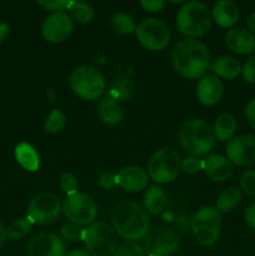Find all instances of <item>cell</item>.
<instances>
[{"label":"cell","mask_w":255,"mask_h":256,"mask_svg":"<svg viewBox=\"0 0 255 256\" xmlns=\"http://www.w3.org/2000/svg\"><path fill=\"white\" fill-rule=\"evenodd\" d=\"M212 56L209 48L196 39H184L178 42L172 52V64L175 72L185 79L205 76Z\"/></svg>","instance_id":"obj_1"},{"label":"cell","mask_w":255,"mask_h":256,"mask_svg":"<svg viewBox=\"0 0 255 256\" xmlns=\"http://www.w3.org/2000/svg\"><path fill=\"white\" fill-rule=\"evenodd\" d=\"M112 229L128 242H136L146 236L150 220L148 212L134 202H122L115 206L112 215Z\"/></svg>","instance_id":"obj_2"},{"label":"cell","mask_w":255,"mask_h":256,"mask_svg":"<svg viewBox=\"0 0 255 256\" xmlns=\"http://www.w3.org/2000/svg\"><path fill=\"white\" fill-rule=\"evenodd\" d=\"M179 142L192 156H206L215 144L212 126L202 119L186 120L179 130Z\"/></svg>","instance_id":"obj_3"},{"label":"cell","mask_w":255,"mask_h":256,"mask_svg":"<svg viewBox=\"0 0 255 256\" xmlns=\"http://www.w3.org/2000/svg\"><path fill=\"white\" fill-rule=\"evenodd\" d=\"M212 12L200 2H184L176 12L178 30L186 39H195L206 34L212 28Z\"/></svg>","instance_id":"obj_4"},{"label":"cell","mask_w":255,"mask_h":256,"mask_svg":"<svg viewBox=\"0 0 255 256\" xmlns=\"http://www.w3.org/2000/svg\"><path fill=\"white\" fill-rule=\"evenodd\" d=\"M182 159L172 148L156 150L148 162V175L158 184H168L176 179L180 172Z\"/></svg>","instance_id":"obj_5"},{"label":"cell","mask_w":255,"mask_h":256,"mask_svg":"<svg viewBox=\"0 0 255 256\" xmlns=\"http://www.w3.org/2000/svg\"><path fill=\"white\" fill-rule=\"evenodd\" d=\"M104 75L92 66H79L70 75V88L82 99L98 100L105 92Z\"/></svg>","instance_id":"obj_6"},{"label":"cell","mask_w":255,"mask_h":256,"mask_svg":"<svg viewBox=\"0 0 255 256\" xmlns=\"http://www.w3.org/2000/svg\"><path fill=\"white\" fill-rule=\"evenodd\" d=\"M82 240L92 256H112L118 248L116 232L102 222H92L84 229Z\"/></svg>","instance_id":"obj_7"},{"label":"cell","mask_w":255,"mask_h":256,"mask_svg":"<svg viewBox=\"0 0 255 256\" xmlns=\"http://www.w3.org/2000/svg\"><path fill=\"white\" fill-rule=\"evenodd\" d=\"M192 232L200 245L210 246L215 244L222 232V216L216 208H200L192 220Z\"/></svg>","instance_id":"obj_8"},{"label":"cell","mask_w":255,"mask_h":256,"mask_svg":"<svg viewBox=\"0 0 255 256\" xmlns=\"http://www.w3.org/2000/svg\"><path fill=\"white\" fill-rule=\"evenodd\" d=\"M62 212L72 224L78 226L92 225L98 215V205L90 195L75 192L66 195L62 204Z\"/></svg>","instance_id":"obj_9"},{"label":"cell","mask_w":255,"mask_h":256,"mask_svg":"<svg viewBox=\"0 0 255 256\" xmlns=\"http://www.w3.org/2000/svg\"><path fill=\"white\" fill-rule=\"evenodd\" d=\"M60 212L62 202L54 192H39L28 204V218L32 224H50L59 218Z\"/></svg>","instance_id":"obj_10"},{"label":"cell","mask_w":255,"mask_h":256,"mask_svg":"<svg viewBox=\"0 0 255 256\" xmlns=\"http://www.w3.org/2000/svg\"><path fill=\"white\" fill-rule=\"evenodd\" d=\"M138 40L150 52H160L170 42V30L164 22L155 18L145 19L135 30Z\"/></svg>","instance_id":"obj_11"},{"label":"cell","mask_w":255,"mask_h":256,"mask_svg":"<svg viewBox=\"0 0 255 256\" xmlns=\"http://www.w3.org/2000/svg\"><path fill=\"white\" fill-rule=\"evenodd\" d=\"M144 246L150 256H172L180 246L179 236L169 228H156L146 234Z\"/></svg>","instance_id":"obj_12"},{"label":"cell","mask_w":255,"mask_h":256,"mask_svg":"<svg viewBox=\"0 0 255 256\" xmlns=\"http://www.w3.org/2000/svg\"><path fill=\"white\" fill-rule=\"evenodd\" d=\"M226 156L232 164L238 166H250L255 164V136L252 134H242L228 142Z\"/></svg>","instance_id":"obj_13"},{"label":"cell","mask_w":255,"mask_h":256,"mask_svg":"<svg viewBox=\"0 0 255 256\" xmlns=\"http://www.w3.org/2000/svg\"><path fill=\"white\" fill-rule=\"evenodd\" d=\"M74 30V22L65 12H52L44 20L42 25V34L46 42L58 44L70 36Z\"/></svg>","instance_id":"obj_14"},{"label":"cell","mask_w":255,"mask_h":256,"mask_svg":"<svg viewBox=\"0 0 255 256\" xmlns=\"http://www.w3.org/2000/svg\"><path fill=\"white\" fill-rule=\"evenodd\" d=\"M64 242L52 232H40L35 235L26 246V256H65Z\"/></svg>","instance_id":"obj_15"},{"label":"cell","mask_w":255,"mask_h":256,"mask_svg":"<svg viewBox=\"0 0 255 256\" xmlns=\"http://www.w3.org/2000/svg\"><path fill=\"white\" fill-rule=\"evenodd\" d=\"M116 184L125 192H139L148 188L149 175L140 166L130 165L120 170L116 175Z\"/></svg>","instance_id":"obj_16"},{"label":"cell","mask_w":255,"mask_h":256,"mask_svg":"<svg viewBox=\"0 0 255 256\" xmlns=\"http://www.w3.org/2000/svg\"><path fill=\"white\" fill-rule=\"evenodd\" d=\"M224 95V85L215 75H205L196 85V96L205 106L216 105Z\"/></svg>","instance_id":"obj_17"},{"label":"cell","mask_w":255,"mask_h":256,"mask_svg":"<svg viewBox=\"0 0 255 256\" xmlns=\"http://www.w3.org/2000/svg\"><path fill=\"white\" fill-rule=\"evenodd\" d=\"M225 42L232 52L248 55L255 52V35L245 28H232L225 34Z\"/></svg>","instance_id":"obj_18"},{"label":"cell","mask_w":255,"mask_h":256,"mask_svg":"<svg viewBox=\"0 0 255 256\" xmlns=\"http://www.w3.org/2000/svg\"><path fill=\"white\" fill-rule=\"evenodd\" d=\"M202 170L212 182H222L232 175V164L220 154H210L202 160Z\"/></svg>","instance_id":"obj_19"},{"label":"cell","mask_w":255,"mask_h":256,"mask_svg":"<svg viewBox=\"0 0 255 256\" xmlns=\"http://www.w3.org/2000/svg\"><path fill=\"white\" fill-rule=\"evenodd\" d=\"M240 12L238 5L230 0H219L212 10V19L222 28H234L239 22Z\"/></svg>","instance_id":"obj_20"},{"label":"cell","mask_w":255,"mask_h":256,"mask_svg":"<svg viewBox=\"0 0 255 256\" xmlns=\"http://www.w3.org/2000/svg\"><path fill=\"white\" fill-rule=\"evenodd\" d=\"M98 115L100 120L108 125H116L124 118V110L118 100L106 95L98 105Z\"/></svg>","instance_id":"obj_21"},{"label":"cell","mask_w":255,"mask_h":256,"mask_svg":"<svg viewBox=\"0 0 255 256\" xmlns=\"http://www.w3.org/2000/svg\"><path fill=\"white\" fill-rule=\"evenodd\" d=\"M145 212L152 215H160L168 206V196L159 185H152L144 194Z\"/></svg>","instance_id":"obj_22"},{"label":"cell","mask_w":255,"mask_h":256,"mask_svg":"<svg viewBox=\"0 0 255 256\" xmlns=\"http://www.w3.org/2000/svg\"><path fill=\"white\" fill-rule=\"evenodd\" d=\"M212 70L214 72L215 76L225 80H232L239 76L242 72V64L239 60L229 55H222L218 58L212 64Z\"/></svg>","instance_id":"obj_23"},{"label":"cell","mask_w":255,"mask_h":256,"mask_svg":"<svg viewBox=\"0 0 255 256\" xmlns=\"http://www.w3.org/2000/svg\"><path fill=\"white\" fill-rule=\"evenodd\" d=\"M15 159L22 169L28 172H36L40 168V156L36 150L28 142H20L15 146Z\"/></svg>","instance_id":"obj_24"},{"label":"cell","mask_w":255,"mask_h":256,"mask_svg":"<svg viewBox=\"0 0 255 256\" xmlns=\"http://www.w3.org/2000/svg\"><path fill=\"white\" fill-rule=\"evenodd\" d=\"M236 130V119H235L234 115L228 114V112L219 115L215 120L214 126H212L215 140H219V142H230L234 138Z\"/></svg>","instance_id":"obj_25"},{"label":"cell","mask_w":255,"mask_h":256,"mask_svg":"<svg viewBox=\"0 0 255 256\" xmlns=\"http://www.w3.org/2000/svg\"><path fill=\"white\" fill-rule=\"evenodd\" d=\"M242 199V194L238 188H228L218 196L215 208L219 212H230L239 206Z\"/></svg>","instance_id":"obj_26"},{"label":"cell","mask_w":255,"mask_h":256,"mask_svg":"<svg viewBox=\"0 0 255 256\" xmlns=\"http://www.w3.org/2000/svg\"><path fill=\"white\" fill-rule=\"evenodd\" d=\"M69 16L72 22H76L79 24H89L94 19L95 12L90 4L85 2H70L69 6Z\"/></svg>","instance_id":"obj_27"},{"label":"cell","mask_w":255,"mask_h":256,"mask_svg":"<svg viewBox=\"0 0 255 256\" xmlns=\"http://www.w3.org/2000/svg\"><path fill=\"white\" fill-rule=\"evenodd\" d=\"M110 24L118 34L122 35L132 34L136 30V24H135L134 19L125 12H118V14L112 15L110 19Z\"/></svg>","instance_id":"obj_28"},{"label":"cell","mask_w":255,"mask_h":256,"mask_svg":"<svg viewBox=\"0 0 255 256\" xmlns=\"http://www.w3.org/2000/svg\"><path fill=\"white\" fill-rule=\"evenodd\" d=\"M109 96L115 100H129L132 95V82L128 78L122 76L114 80L110 88Z\"/></svg>","instance_id":"obj_29"},{"label":"cell","mask_w":255,"mask_h":256,"mask_svg":"<svg viewBox=\"0 0 255 256\" xmlns=\"http://www.w3.org/2000/svg\"><path fill=\"white\" fill-rule=\"evenodd\" d=\"M32 222H30L29 218H19L14 220L9 226L6 228V236L10 240H20L32 232Z\"/></svg>","instance_id":"obj_30"},{"label":"cell","mask_w":255,"mask_h":256,"mask_svg":"<svg viewBox=\"0 0 255 256\" xmlns=\"http://www.w3.org/2000/svg\"><path fill=\"white\" fill-rule=\"evenodd\" d=\"M66 124V118L60 110L54 109L46 118L44 124V130L49 134H58L62 132V128Z\"/></svg>","instance_id":"obj_31"},{"label":"cell","mask_w":255,"mask_h":256,"mask_svg":"<svg viewBox=\"0 0 255 256\" xmlns=\"http://www.w3.org/2000/svg\"><path fill=\"white\" fill-rule=\"evenodd\" d=\"M112 256H145L142 245L135 242H126L119 245Z\"/></svg>","instance_id":"obj_32"},{"label":"cell","mask_w":255,"mask_h":256,"mask_svg":"<svg viewBox=\"0 0 255 256\" xmlns=\"http://www.w3.org/2000/svg\"><path fill=\"white\" fill-rule=\"evenodd\" d=\"M242 190L250 198H255V169L246 170L240 176Z\"/></svg>","instance_id":"obj_33"},{"label":"cell","mask_w":255,"mask_h":256,"mask_svg":"<svg viewBox=\"0 0 255 256\" xmlns=\"http://www.w3.org/2000/svg\"><path fill=\"white\" fill-rule=\"evenodd\" d=\"M82 232H84V229H82V226H78V225L72 224V222L62 225V229H60V235L66 242H78V240H82Z\"/></svg>","instance_id":"obj_34"},{"label":"cell","mask_w":255,"mask_h":256,"mask_svg":"<svg viewBox=\"0 0 255 256\" xmlns=\"http://www.w3.org/2000/svg\"><path fill=\"white\" fill-rule=\"evenodd\" d=\"M60 188L66 195H72L78 192V179L72 172H64L59 180Z\"/></svg>","instance_id":"obj_35"},{"label":"cell","mask_w":255,"mask_h":256,"mask_svg":"<svg viewBox=\"0 0 255 256\" xmlns=\"http://www.w3.org/2000/svg\"><path fill=\"white\" fill-rule=\"evenodd\" d=\"M180 170L185 174H198L202 170V160L195 156H188L182 160V165H180Z\"/></svg>","instance_id":"obj_36"},{"label":"cell","mask_w":255,"mask_h":256,"mask_svg":"<svg viewBox=\"0 0 255 256\" xmlns=\"http://www.w3.org/2000/svg\"><path fill=\"white\" fill-rule=\"evenodd\" d=\"M242 75L245 82L250 85L255 84V54L250 55L245 60L244 65L242 68Z\"/></svg>","instance_id":"obj_37"},{"label":"cell","mask_w":255,"mask_h":256,"mask_svg":"<svg viewBox=\"0 0 255 256\" xmlns=\"http://www.w3.org/2000/svg\"><path fill=\"white\" fill-rule=\"evenodd\" d=\"M98 184L102 189L104 190H112L116 186V174H114L112 172L109 170H105L102 174L98 176Z\"/></svg>","instance_id":"obj_38"},{"label":"cell","mask_w":255,"mask_h":256,"mask_svg":"<svg viewBox=\"0 0 255 256\" xmlns=\"http://www.w3.org/2000/svg\"><path fill=\"white\" fill-rule=\"evenodd\" d=\"M69 2H68V0H49V2H38V4L44 8L45 10L58 12H62L64 9H68Z\"/></svg>","instance_id":"obj_39"},{"label":"cell","mask_w":255,"mask_h":256,"mask_svg":"<svg viewBox=\"0 0 255 256\" xmlns=\"http://www.w3.org/2000/svg\"><path fill=\"white\" fill-rule=\"evenodd\" d=\"M140 5H142L146 12H160V10L165 6V2H162V0H142V2H140Z\"/></svg>","instance_id":"obj_40"},{"label":"cell","mask_w":255,"mask_h":256,"mask_svg":"<svg viewBox=\"0 0 255 256\" xmlns=\"http://www.w3.org/2000/svg\"><path fill=\"white\" fill-rule=\"evenodd\" d=\"M245 119L250 126L255 130V99L250 100L245 106Z\"/></svg>","instance_id":"obj_41"},{"label":"cell","mask_w":255,"mask_h":256,"mask_svg":"<svg viewBox=\"0 0 255 256\" xmlns=\"http://www.w3.org/2000/svg\"><path fill=\"white\" fill-rule=\"evenodd\" d=\"M244 219L245 222H246V224L249 225L252 229L255 230V202L246 208L244 214Z\"/></svg>","instance_id":"obj_42"},{"label":"cell","mask_w":255,"mask_h":256,"mask_svg":"<svg viewBox=\"0 0 255 256\" xmlns=\"http://www.w3.org/2000/svg\"><path fill=\"white\" fill-rule=\"evenodd\" d=\"M10 32V25L6 22H0V45L4 42L5 38Z\"/></svg>","instance_id":"obj_43"},{"label":"cell","mask_w":255,"mask_h":256,"mask_svg":"<svg viewBox=\"0 0 255 256\" xmlns=\"http://www.w3.org/2000/svg\"><path fill=\"white\" fill-rule=\"evenodd\" d=\"M246 25H248V30H249L252 35H255V12H252V14L248 18Z\"/></svg>","instance_id":"obj_44"},{"label":"cell","mask_w":255,"mask_h":256,"mask_svg":"<svg viewBox=\"0 0 255 256\" xmlns=\"http://www.w3.org/2000/svg\"><path fill=\"white\" fill-rule=\"evenodd\" d=\"M8 236H6V228L0 222V248H2V245L5 244L6 242Z\"/></svg>","instance_id":"obj_45"},{"label":"cell","mask_w":255,"mask_h":256,"mask_svg":"<svg viewBox=\"0 0 255 256\" xmlns=\"http://www.w3.org/2000/svg\"><path fill=\"white\" fill-rule=\"evenodd\" d=\"M65 256H92L86 250H82V249H76V250H72V252H68Z\"/></svg>","instance_id":"obj_46"},{"label":"cell","mask_w":255,"mask_h":256,"mask_svg":"<svg viewBox=\"0 0 255 256\" xmlns=\"http://www.w3.org/2000/svg\"><path fill=\"white\" fill-rule=\"evenodd\" d=\"M146 256H150V255H146Z\"/></svg>","instance_id":"obj_47"}]
</instances>
